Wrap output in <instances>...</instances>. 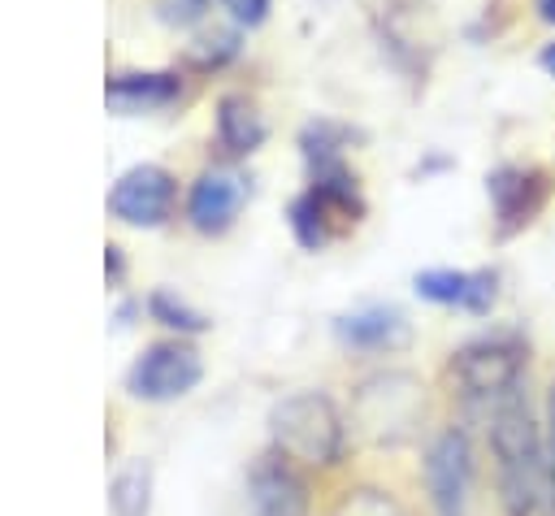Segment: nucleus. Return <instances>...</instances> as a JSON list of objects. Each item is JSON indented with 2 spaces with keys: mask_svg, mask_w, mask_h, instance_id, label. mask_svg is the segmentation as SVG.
<instances>
[{
  "mask_svg": "<svg viewBox=\"0 0 555 516\" xmlns=\"http://www.w3.org/2000/svg\"><path fill=\"white\" fill-rule=\"evenodd\" d=\"M490 451L499 468V499L507 516H551V473L546 438L529 412L525 390H507L490 403Z\"/></svg>",
  "mask_w": 555,
  "mask_h": 516,
  "instance_id": "f257e3e1",
  "label": "nucleus"
},
{
  "mask_svg": "<svg viewBox=\"0 0 555 516\" xmlns=\"http://www.w3.org/2000/svg\"><path fill=\"white\" fill-rule=\"evenodd\" d=\"M269 434H273V451L286 455L291 464L330 468L343 455L347 425H343V416H338V408H334L330 395H321V390H295L282 403H273Z\"/></svg>",
  "mask_w": 555,
  "mask_h": 516,
  "instance_id": "f03ea898",
  "label": "nucleus"
},
{
  "mask_svg": "<svg viewBox=\"0 0 555 516\" xmlns=\"http://www.w3.org/2000/svg\"><path fill=\"white\" fill-rule=\"evenodd\" d=\"M421 416V382L412 373H373L360 382L356 421L373 442H403Z\"/></svg>",
  "mask_w": 555,
  "mask_h": 516,
  "instance_id": "7ed1b4c3",
  "label": "nucleus"
},
{
  "mask_svg": "<svg viewBox=\"0 0 555 516\" xmlns=\"http://www.w3.org/2000/svg\"><path fill=\"white\" fill-rule=\"evenodd\" d=\"M451 373H455L464 399L490 408V403H499L507 390L520 386L525 347H520L516 338H477V343H468V347L455 351Z\"/></svg>",
  "mask_w": 555,
  "mask_h": 516,
  "instance_id": "20e7f679",
  "label": "nucleus"
},
{
  "mask_svg": "<svg viewBox=\"0 0 555 516\" xmlns=\"http://www.w3.org/2000/svg\"><path fill=\"white\" fill-rule=\"evenodd\" d=\"M204 377V364H199V351L186 347V343H152L143 347V356L130 364L126 373V390L134 399H147V403H169L186 390H195V382Z\"/></svg>",
  "mask_w": 555,
  "mask_h": 516,
  "instance_id": "39448f33",
  "label": "nucleus"
},
{
  "mask_svg": "<svg viewBox=\"0 0 555 516\" xmlns=\"http://www.w3.org/2000/svg\"><path fill=\"white\" fill-rule=\"evenodd\" d=\"M425 490L438 516H464L473 490V447L464 429H442L425 451Z\"/></svg>",
  "mask_w": 555,
  "mask_h": 516,
  "instance_id": "423d86ee",
  "label": "nucleus"
},
{
  "mask_svg": "<svg viewBox=\"0 0 555 516\" xmlns=\"http://www.w3.org/2000/svg\"><path fill=\"white\" fill-rule=\"evenodd\" d=\"M173 195H178V182L169 169L160 165H134L126 169L113 191H108V212L126 225H165L169 212H173Z\"/></svg>",
  "mask_w": 555,
  "mask_h": 516,
  "instance_id": "0eeeda50",
  "label": "nucleus"
},
{
  "mask_svg": "<svg viewBox=\"0 0 555 516\" xmlns=\"http://www.w3.org/2000/svg\"><path fill=\"white\" fill-rule=\"evenodd\" d=\"M247 191L251 182L238 173V169H208L191 182V195H186V221L199 230V234H221L234 225L238 208L247 204Z\"/></svg>",
  "mask_w": 555,
  "mask_h": 516,
  "instance_id": "6e6552de",
  "label": "nucleus"
},
{
  "mask_svg": "<svg viewBox=\"0 0 555 516\" xmlns=\"http://www.w3.org/2000/svg\"><path fill=\"white\" fill-rule=\"evenodd\" d=\"M251 516H308V486L286 455H260L247 477Z\"/></svg>",
  "mask_w": 555,
  "mask_h": 516,
  "instance_id": "1a4fd4ad",
  "label": "nucleus"
},
{
  "mask_svg": "<svg viewBox=\"0 0 555 516\" xmlns=\"http://www.w3.org/2000/svg\"><path fill=\"white\" fill-rule=\"evenodd\" d=\"M334 334H338L347 347H356V351H399V347H408V338H412L403 312L382 308V304L356 308V312L338 317V321H334Z\"/></svg>",
  "mask_w": 555,
  "mask_h": 516,
  "instance_id": "9d476101",
  "label": "nucleus"
},
{
  "mask_svg": "<svg viewBox=\"0 0 555 516\" xmlns=\"http://www.w3.org/2000/svg\"><path fill=\"white\" fill-rule=\"evenodd\" d=\"M416 295L434 304H455L464 312H486L494 304V273H460V269H425L416 273Z\"/></svg>",
  "mask_w": 555,
  "mask_h": 516,
  "instance_id": "9b49d317",
  "label": "nucleus"
},
{
  "mask_svg": "<svg viewBox=\"0 0 555 516\" xmlns=\"http://www.w3.org/2000/svg\"><path fill=\"white\" fill-rule=\"evenodd\" d=\"M182 95V78L178 74H117L104 87V100L113 113H156L165 104H173Z\"/></svg>",
  "mask_w": 555,
  "mask_h": 516,
  "instance_id": "f8f14e48",
  "label": "nucleus"
},
{
  "mask_svg": "<svg viewBox=\"0 0 555 516\" xmlns=\"http://www.w3.org/2000/svg\"><path fill=\"white\" fill-rule=\"evenodd\" d=\"M490 195H494L499 225L512 230V225L529 221V212L542 204V178L525 173V169H499V173H490Z\"/></svg>",
  "mask_w": 555,
  "mask_h": 516,
  "instance_id": "ddd939ff",
  "label": "nucleus"
},
{
  "mask_svg": "<svg viewBox=\"0 0 555 516\" xmlns=\"http://www.w3.org/2000/svg\"><path fill=\"white\" fill-rule=\"evenodd\" d=\"M217 139L230 156H247L264 143V121L247 95H221L217 100Z\"/></svg>",
  "mask_w": 555,
  "mask_h": 516,
  "instance_id": "4468645a",
  "label": "nucleus"
},
{
  "mask_svg": "<svg viewBox=\"0 0 555 516\" xmlns=\"http://www.w3.org/2000/svg\"><path fill=\"white\" fill-rule=\"evenodd\" d=\"M108 507H113V516H147V507H152V464L147 460H130L126 468H117V477L108 481Z\"/></svg>",
  "mask_w": 555,
  "mask_h": 516,
  "instance_id": "2eb2a0df",
  "label": "nucleus"
},
{
  "mask_svg": "<svg viewBox=\"0 0 555 516\" xmlns=\"http://www.w3.org/2000/svg\"><path fill=\"white\" fill-rule=\"evenodd\" d=\"M330 204L317 195V191H304L295 204H291V230H295V238L308 247V251H317V247H325V238H330Z\"/></svg>",
  "mask_w": 555,
  "mask_h": 516,
  "instance_id": "dca6fc26",
  "label": "nucleus"
},
{
  "mask_svg": "<svg viewBox=\"0 0 555 516\" xmlns=\"http://www.w3.org/2000/svg\"><path fill=\"white\" fill-rule=\"evenodd\" d=\"M147 312L160 321V325H169V330H178V334H199L208 321L199 317V312H191L182 299H173L169 291H156L152 299H147Z\"/></svg>",
  "mask_w": 555,
  "mask_h": 516,
  "instance_id": "f3484780",
  "label": "nucleus"
},
{
  "mask_svg": "<svg viewBox=\"0 0 555 516\" xmlns=\"http://www.w3.org/2000/svg\"><path fill=\"white\" fill-rule=\"evenodd\" d=\"M208 4L212 0H160V17L178 22V26H191V22H199L208 13Z\"/></svg>",
  "mask_w": 555,
  "mask_h": 516,
  "instance_id": "a211bd4d",
  "label": "nucleus"
},
{
  "mask_svg": "<svg viewBox=\"0 0 555 516\" xmlns=\"http://www.w3.org/2000/svg\"><path fill=\"white\" fill-rule=\"evenodd\" d=\"M225 4H230L234 22H243V26H256V22H264V9H269V0H225Z\"/></svg>",
  "mask_w": 555,
  "mask_h": 516,
  "instance_id": "6ab92c4d",
  "label": "nucleus"
},
{
  "mask_svg": "<svg viewBox=\"0 0 555 516\" xmlns=\"http://www.w3.org/2000/svg\"><path fill=\"white\" fill-rule=\"evenodd\" d=\"M546 473H551V507H555V386H551V399H546Z\"/></svg>",
  "mask_w": 555,
  "mask_h": 516,
  "instance_id": "aec40b11",
  "label": "nucleus"
},
{
  "mask_svg": "<svg viewBox=\"0 0 555 516\" xmlns=\"http://www.w3.org/2000/svg\"><path fill=\"white\" fill-rule=\"evenodd\" d=\"M104 269H108L113 282L121 278V247H104Z\"/></svg>",
  "mask_w": 555,
  "mask_h": 516,
  "instance_id": "412c9836",
  "label": "nucleus"
},
{
  "mask_svg": "<svg viewBox=\"0 0 555 516\" xmlns=\"http://www.w3.org/2000/svg\"><path fill=\"white\" fill-rule=\"evenodd\" d=\"M538 17L542 22H555V0H538Z\"/></svg>",
  "mask_w": 555,
  "mask_h": 516,
  "instance_id": "4be33fe9",
  "label": "nucleus"
},
{
  "mask_svg": "<svg viewBox=\"0 0 555 516\" xmlns=\"http://www.w3.org/2000/svg\"><path fill=\"white\" fill-rule=\"evenodd\" d=\"M542 69H546V74H551V78H555V43H551V48H546V52H542Z\"/></svg>",
  "mask_w": 555,
  "mask_h": 516,
  "instance_id": "5701e85b",
  "label": "nucleus"
}]
</instances>
